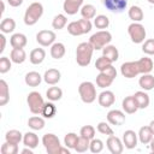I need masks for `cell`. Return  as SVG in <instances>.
<instances>
[{"label":"cell","instance_id":"6da1fadb","mask_svg":"<svg viewBox=\"0 0 154 154\" xmlns=\"http://www.w3.org/2000/svg\"><path fill=\"white\" fill-rule=\"evenodd\" d=\"M93 52L94 48L90 45V42H82L77 46L76 49V61L79 66L85 67L90 64L91 61V57H93Z\"/></svg>","mask_w":154,"mask_h":154},{"label":"cell","instance_id":"7a4b0ae2","mask_svg":"<svg viewBox=\"0 0 154 154\" xmlns=\"http://www.w3.org/2000/svg\"><path fill=\"white\" fill-rule=\"evenodd\" d=\"M42 14H43V6H42L41 2L35 1V2L30 4L26 7L25 13H24V23H25V25H29V26L35 25L38 22V19L42 17Z\"/></svg>","mask_w":154,"mask_h":154},{"label":"cell","instance_id":"3957f363","mask_svg":"<svg viewBox=\"0 0 154 154\" xmlns=\"http://www.w3.org/2000/svg\"><path fill=\"white\" fill-rule=\"evenodd\" d=\"M111 41H112V35L107 30H100V31L93 34L90 36V38H89V42L93 46L94 51L102 49L105 46L109 45Z\"/></svg>","mask_w":154,"mask_h":154},{"label":"cell","instance_id":"277c9868","mask_svg":"<svg viewBox=\"0 0 154 154\" xmlns=\"http://www.w3.org/2000/svg\"><path fill=\"white\" fill-rule=\"evenodd\" d=\"M78 93L81 96V100L84 103H91L96 100V88L94 85V83L85 81L82 82L78 87Z\"/></svg>","mask_w":154,"mask_h":154},{"label":"cell","instance_id":"5b68a950","mask_svg":"<svg viewBox=\"0 0 154 154\" xmlns=\"http://www.w3.org/2000/svg\"><path fill=\"white\" fill-rule=\"evenodd\" d=\"M26 102H28V106H29V109L31 113L34 114H41L42 112V108L45 106V101H43V97L41 96V94L38 91H31L28 94V97H26Z\"/></svg>","mask_w":154,"mask_h":154},{"label":"cell","instance_id":"8992f818","mask_svg":"<svg viewBox=\"0 0 154 154\" xmlns=\"http://www.w3.org/2000/svg\"><path fill=\"white\" fill-rule=\"evenodd\" d=\"M42 144L48 154H60L61 144L58 136L54 134H45L42 137Z\"/></svg>","mask_w":154,"mask_h":154},{"label":"cell","instance_id":"52a82bcc","mask_svg":"<svg viewBox=\"0 0 154 154\" xmlns=\"http://www.w3.org/2000/svg\"><path fill=\"white\" fill-rule=\"evenodd\" d=\"M128 34H129V36L134 43L144 42L146 35H147L144 26L138 22H134L128 26Z\"/></svg>","mask_w":154,"mask_h":154},{"label":"cell","instance_id":"ba28073f","mask_svg":"<svg viewBox=\"0 0 154 154\" xmlns=\"http://www.w3.org/2000/svg\"><path fill=\"white\" fill-rule=\"evenodd\" d=\"M36 41L43 47L52 46L55 41V32L52 30H41L36 34Z\"/></svg>","mask_w":154,"mask_h":154},{"label":"cell","instance_id":"9c48e42d","mask_svg":"<svg viewBox=\"0 0 154 154\" xmlns=\"http://www.w3.org/2000/svg\"><path fill=\"white\" fill-rule=\"evenodd\" d=\"M102 5L113 13H122L128 5V0H101Z\"/></svg>","mask_w":154,"mask_h":154},{"label":"cell","instance_id":"30bf717a","mask_svg":"<svg viewBox=\"0 0 154 154\" xmlns=\"http://www.w3.org/2000/svg\"><path fill=\"white\" fill-rule=\"evenodd\" d=\"M120 73L125 78H134L140 73L137 61H126L120 66Z\"/></svg>","mask_w":154,"mask_h":154},{"label":"cell","instance_id":"8fae6325","mask_svg":"<svg viewBox=\"0 0 154 154\" xmlns=\"http://www.w3.org/2000/svg\"><path fill=\"white\" fill-rule=\"evenodd\" d=\"M106 146L108 148V150L112 153V154H120L124 149V144H123V141L114 136V135H111L108 136L107 141H106Z\"/></svg>","mask_w":154,"mask_h":154},{"label":"cell","instance_id":"7c38bea8","mask_svg":"<svg viewBox=\"0 0 154 154\" xmlns=\"http://www.w3.org/2000/svg\"><path fill=\"white\" fill-rule=\"evenodd\" d=\"M107 122L112 125L120 126L125 123V113L119 109H111L107 113Z\"/></svg>","mask_w":154,"mask_h":154},{"label":"cell","instance_id":"4fadbf2b","mask_svg":"<svg viewBox=\"0 0 154 154\" xmlns=\"http://www.w3.org/2000/svg\"><path fill=\"white\" fill-rule=\"evenodd\" d=\"M82 6H83V0H65L64 4H63L64 11L69 16L76 14L77 11L81 10Z\"/></svg>","mask_w":154,"mask_h":154},{"label":"cell","instance_id":"5bb4252c","mask_svg":"<svg viewBox=\"0 0 154 154\" xmlns=\"http://www.w3.org/2000/svg\"><path fill=\"white\" fill-rule=\"evenodd\" d=\"M97 101L100 103V106L107 108V107H111L114 101H116V96H114V93L111 91V90H103L102 93H100L99 97H97Z\"/></svg>","mask_w":154,"mask_h":154},{"label":"cell","instance_id":"9a60e30c","mask_svg":"<svg viewBox=\"0 0 154 154\" xmlns=\"http://www.w3.org/2000/svg\"><path fill=\"white\" fill-rule=\"evenodd\" d=\"M137 134L132 130H126L123 134V144L128 149H132L137 146Z\"/></svg>","mask_w":154,"mask_h":154},{"label":"cell","instance_id":"2e32d148","mask_svg":"<svg viewBox=\"0 0 154 154\" xmlns=\"http://www.w3.org/2000/svg\"><path fill=\"white\" fill-rule=\"evenodd\" d=\"M60 71L57 69H48L43 75V81L49 85H55L60 81Z\"/></svg>","mask_w":154,"mask_h":154},{"label":"cell","instance_id":"e0dca14e","mask_svg":"<svg viewBox=\"0 0 154 154\" xmlns=\"http://www.w3.org/2000/svg\"><path fill=\"white\" fill-rule=\"evenodd\" d=\"M122 107H123L124 112L128 113V114H132V113H135V112L138 109V106H137V103H136V100H135L134 95L126 96L125 99H123Z\"/></svg>","mask_w":154,"mask_h":154},{"label":"cell","instance_id":"ac0fdd59","mask_svg":"<svg viewBox=\"0 0 154 154\" xmlns=\"http://www.w3.org/2000/svg\"><path fill=\"white\" fill-rule=\"evenodd\" d=\"M10 43L13 48H24L28 43V38L22 32H16L11 36L10 38Z\"/></svg>","mask_w":154,"mask_h":154},{"label":"cell","instance_id":"d6986e66","mask_svg":"<svg viewBox=\"0 0 154 154\" xmlns=\"http://www.w3.org/2000/svg\"><path fill=\"white\" fill-rule=\"evenodd\" d=\"M102 55L106 57V58L113 64L114 61L118 60V58H119V52H118V48H117L116 46H113V45H107V46H105V47L102 48Z\"/></svg>","mask_w":154,"mask_h":154},{"label":"cell","instance_id":"ffe728a7","mask_svg":"<svg viewBox=\"0 0 154 154\" xmlns=\"http://www.w3.org/2000/svg\"><path fill=\"white\" fill-rule=\"evenodd\" d=\"M46 58V52L43 48H35L30 52V55H29V59H30V63L34 64V65H40Z\"/></svg>","mask_w":154,"mask_h":154},{"label":"cell","instance_id":"44dd1931","mask_svg":"<svg viewBox=\"0 0 154 154\" xmlns=\"http://www.w3.org/2000/svg\"><path fill=\"white\" fill-rule=\"evenodd\" d=\"M134 97L136 100V103H137L138 108L143 109V108H147L149 106L150 99H149V95L146 91H136L134 94Z\"/></svg>","mask_w":154,"mask_h":154},{"label":"cell","instance_id":"7402d4cb","mask_svg":"<svg viewBox=\"0 0 154 154\" xmlns=\"http://www.w3.org/2000/svg\"><path fill=\"white\" fill-rule=\"evenodd\" d=\"M137 65H138L140 73H142V75L143 73H150V71L154 69L153 61L148 57H144V58H141L140 60H137Z\"/></svg>","mask_w":154,"mask_h":154},{"label":"cell","instance_id":"603a6c76","mask_svg":"<svg viewBox=\"0 0 154 154\" xmlns=\"http://www.w3.org/2000/svg\"><path fill=\"white\" fill-rule=\"evenodd\" d=\"M24 81H25V84L29 87H37L42 81V76L36 71H30L25 75Z\"/></svg>","mask_w":154,"mask_h":154},{"label":"cell","instance_id":"cb8c5ba5","mask_svg":"<svg viewBox=\"0 0 154 154\" xmlns=\"http://www.w3.org/2000/svg\"><path fill=\"white\" fill-rule=\"evenodd\" d=\"M137 136H138V140H140V142H141L142 144H148V143H150L152 138L154 137V135H153V132H152L149 125H148V126H142V128L140 129Z\"/></svg>","mask_w":154,"mask_h":154},{"label":"cell","instance_id":"d4e9b609","mask_svg":"<svg viewBox=\"0 0 154 154\" xmlns=\"http://www.w3.org/2000/svg\"><path fill=\"white\" fill-rule=\"evenodd\" d=\"M138 84L143 90H152L154 88V76L150 73H143L138 79Z\"/></svg>","mask_w":154,"mask_h":154},{"label":"cell","instance_id":"484cf974","mask_svg":"<svg viewBox=\"0 0 154 154\" xmlns=\"http://www.w3.org/2000/svg\"><path fill=\"white\" fill-rule=\"evenodd\" d=\"M23 143H24L25 147H29V148L34 149V148H36L38 146V137H37V135L35 132L28 131V132H25L23 135Z\"/></svg>","mask_w":154,"mask_h":154},{"label":"cell","instance_id":"4316f807","mask_svg":"<svg viewBox=\"0 0 154 154\" xmlns=\"http://www.w3.org/2000/svg\"><path fill=\"white\" fill-rule=\"evenodd\" d=\"M10 59L14 64H22L26 59V53L23 48H13L10 53Z\"/></svg>","mask_w":154,"mask_h":154},{"label":"cell","instance_id":"83f0119b","mask_svg":"<svg viewBox=\"0 0 154 154\" xmlns=\"http://www.w3.org/2000/svg\"><path fill=\"white\" fill-rule=\"evenodd\" d=\"M65 52H66L65 46L61 42H54L51 46V55L54 59H61L65 55Z\"/></svg>","mask_w":154,"mask_h":154},{"label":"cell","instance_id":"f1b7e54d","mask_svg":"<svg viewBox=\"0 0 154 154\" xmlns=\"http://www.w3.org/2000/svg\"><path fill=\"white\" fill-rule=\"evenodd\" d=\"M10 100V90L5 79L0 81V106H5Z\"/></svg>","mask_w":154,"mask_h":154},{"label":"cell","instance_id":"f546056e","mask_svg":"<svg viewBox=\"0 0 154 154\" xmlns=\"http://www.w3.org/2000/svg\"><path fill=\"white\" fill-rule=\"evenodd\" d=\"M128 14H129V18H130L132 22H138V23H140V22L143 19V17H144L142 8H141L140 6H136V5H134V6H131V7L129 8Z\"/></svg>","mask_w":154,"mask_h":154},{"label":"cell","instance_id":"4dcf8cb0","mask_svg":"<svg viewBox=\"0 0 154 154\" xmlns=\"http://www.w3.org/2000/svg\"><path fill=\"white\" fill-rule=\"evenodd\" d=\"M16 29V22L13 18H4L0 23V30L2 34H10Z\"/></svg>","mask_w":154,"mask_h":154},{"label":"cell","instance_id":"1f68e13d","mask_svg":"<svg viewBox=\"0 0 154 154\" xmlns=\"http://www.w3.org/2000/svg\"><path fill=\"white\" fill-rule=\"evenodd\" d=\"M5 140L10 143H14V144H19L20 141H23V135L20 131L18 130H8L5 135Z\"/></svg>","mask_w":154,"mask_h":154},{"label":"cell","instance_id":"d6a6232c","mask_svg":"<svg viewBox=\"0 0 154 154\" xmlns=\"http://www.w3.org/2000/svg\"><path fill=\"white\" fill-rule=\"evenodd\" d=\"M81 14L83 18L85 19H93L96 17V8L94 5L91 4H87V5H83L81 7Z\"/></svg>","mask_w":154,"mask_h":154},{"label":"cell","instance_id":"836d02e7","mask_svg":"<svg viewBox=\"0 0 154 154\" xmlns=\"http://www.w3.org/2000/svg\"><path fill=\"white\" fill-rule=\"evenodd\" d=\"M112 83H113V78L109 77L108 75L103 73V72H100V73L96 76V84H97V87H100V88H107V87H109Z\"/></svg>","mask_w":154,"mask_h":154},{"label":"cell","instance_id":"e575fe53","mask_svg":"<svg viewBox=\"0 0 154 154\" xmlns=\"http://www.w3.org/2000/svg\"><path fill=\"white\" fill-rule=\"evenodd\" d=\"M46 96L48 100L51 101H58L61 99L63 96V90L59 87H51L48 88V90L46 91Z\"/></svg>","mask_w":154,"mask_h":154},{"label":"cell","instance_id":"d590c367","mask_svg":"<svg viewBox=\"0 0 154 154\" xmlns=\"http://www.w3.org/2000/svg\"><path fill=\"white\" fill-rule=\"evenodd\" d=\"M28 125L32 130H42L45 128V119L41 117H37V116H34V117L29 118Z\"/></svg>","mask_w":154,"mask_h":154},{"label":"cell","instance_id":"8d00e7d4","mask_svg":"<svg viewBox=\"0 0 154 154\" xmlns=\"http://www.w3.org/2000/svg\"><path fill=\"white\" fill-rule=\"evenodd\" d=\"M66 23H67L66 16L59 13V14H57V16L53 18V20H52V26H53V29H55V30H61V29L66 25Z\"/></svg>","mask_w":154,"mask_h":154},{"label":"cell","instance_id":"74e56055","mask_svg":"<svg viewBox=\"0 0 154 154\" xmlns=\"http://www.w3.org/2000/svg\"><path fill=\"white\" fill-rule=\"evenodd\" d=\"M78 138H79V136H77L75 132H69L64 137V144L69 149H75V147H76V144L78 142Z\"/></svg>","mask_w":154,"mask_h":154},{"label":"cell","instance_id":"f35d334b","mask_svg":"<svg viewBox=\"0 0 154 154\" xmlns=\"http://www.w3.org/2000/svg\"><path fill=\"white\" fill-rule=\"evenodd\" d=\"M89 146H90V140L87 138V137H83V136H79L78 138V142L75 147V150L77 153H84L89 149Z\"/></svg>","mask_w":154,"mask_h":154},{"label":"cell","instance_id":"ab89813d","mask_svg":"<svg viewBox=\"0 0 154 154\" xmlns=\"http://www.w3.org/2000/svg\"><path fill=\"white\" fill-rule=\"evenodd\" d=\"M94 25L97 28V29H107L108 25H109V19L108 17H106L105 14H99L94 18Z\"/></svg>","mask_w":154,"mask_h":154},{"label":"cell","instance_id":"60d3db41","mask_svg":"<svg viewBox=\"0 0 154 154\" xmlns=\"http://www.w3.org/2000/svg\"><path fill=\"white\" fill-rule=\"evenodd\" d=\"M67 31L72 36H81V35H83V30H82L81 24H79L78 20H75V22L69 23L67 24Z\"/></svg>","mask_w":154,"mask_h":154},{"label":"cell","instance_id":"b9f144b4","mask_svg":"<svg viewBox=\"0 0 154 154\" xmlns=\"http://www.w3.org/2000/svg\"><path fill=\"white\" fill-rule=\"evenodd\" d=\"M57 113V107L54 106V103L52 102H46L43 108H42V112L41 114L45 117V118H53Z\"/></svg>","mask_w":154,"mask_h":154},{"label":"cell","instance_id":"7bdbcfd3","mask_svg":"<svg viewBox=\"0 0 154 154\" xmlns=\"http://www.w3.org/2000/svg\"><path fill=\"white\" fill-rule=\"evenodd\" d=\"M1 153L2 154H17L18 153V144L10 143V142L6 141L1 146Z\"/></svg>","mask_w":154,"mask_h":154},{"label":"cell","instance_id":"ee69618b","mask_svg":"<svg viewBox=\"0 0 154 154\" xmlns=\"http://www.w3.org/2000/svg\"><path fill=\"white\" fill-rule=\"evenodd\" d=\"M102 149H103V142L101 141V140H99V138H93V140H90V146H89V150L91 152V153H100V152H102Z\"/></svg>","mask_w":154,"mask_h":154},{"label":"cell","instance_id":"f6af8a7d","mask_svg":"<svg viewBox=\"0 0 154 154\" xmlns=\"http://www.w3.org/2000/svg\"><path fill=\"white\" fill-rule=\"evenodd\" d=\"M79 135L83 136V137H87V138H89V140H93L94 136H95V129H94V126H91V125H84V126L81 128Z\"/></svg>","mask_w":154,"mask_h":154},{"label":"cell","instance_id":"bcb514c9","mask_svg":"<svg viewBox=\"0 0 154 154\" xmlns=\"http://www.w3.org/2000/svg\"><path fill=\"white\" fill-rule=\"evenodd\" d=\"M109 65H112V63L106 58V57H100V58H97L96 59V61H95V67L101 72V71H103L107 66H109Z\"/></svg>","mask_w":154,"mask_h":154},{"label":"cell","instance_id":"7dc6e473","mask_svg":"<svg viewBox=\"0 0 154 154\" xmlns=\"http://www.w3.org/2000/svg\"><path fill=\"white\" fill-rule=\"evenodd\" d=\"M142 51L148 55H154V38L146 40L142 45Z\"/></svg>","mask_w":154,"mask_h":154},{"label":"cell","instance_id":"c3c4849f","mask_svg":"<svg viewBox=\"0 0 154 154\" xmlns=\"http://www.w3.org/2000/svg\"><path fill=\"white\" fill-rule=\"evenodd\" d=\"M96 129H97V131H99L100 134H102V135H107V136L113 135V130H112V128H111L106 122H100V123L97 124Z\"/></svg>","mask_w":154,"mask_h":154},{"label":"cell","instance_id":"681fc988","mask_svg":"<svg viewBox=\"0 0 154 154\" xmlns=\"http://www.w3.org/2000/svg\"><path fill=\"white\" fill-rule=\"evenodd\" d=\"M11 59L7 57H1L0 58V73H6L11 70Z\"/></svg>","mask_w":154,"mask_h":154},{"label":"cell","instance_id":"f907efd6","mask_svg":"<svg viewBox=\"0 0 154 154\" xmlns=\"http://www.w3.org/2000/svg\"><path fill=\"white\" fill-rule=\"evenodd\" d=\"M78 22H79V24H81V28H82V30H83V34H87V32H89V31L91 30L93 24H91L90 19L82 18V19H79Z\"/></svg>","mask_w":154,"mask_h":154},{"label":"cell","instance_id":"816d5d0a","mask_svg":"<svg viewBox=\"0 0 154 154\" xmlns=\"http://www.w3.org/2000/svg\"><path fill=\"white\" fill-rule=\"evenodd\" d=\"M101 72H103V73H106V75H108L109 77H112L113 79L117 77V70H116V67L113 66V65H109V66H107L103 71H101Z\"/></svg>","mask_w":154,"mask_h":154},{"label":"cell","instance_id":"f5cc1de1","mask_svg":"<svg viewBox=\"0 0 154 154\" xmlns=\"http://www.w3.org/2000/svg\"><path fill=\"white\" fill-rule=\"evenodd\" d=\"M7 2H8L10 6H12V7H18V6L22 5L23 0H7Z\"/></svg>","mask_w":154,"mask_h":154},{"label":"cell","instance_id":"db71d44e","mask_svg":"<svg viewBox=\"0 0 154 154\" xmlns=\"http://www.w3.org/2000/svg\"><path fill=\"white\" fill-rule=\"evenodd\" d=\"M0 41H1V47H0V53H2L5 51V46H6V37L4 36V34L0 35Z\"/></svg>","mask_w":154,"mask_h":154},{"label":"cell","instance_id":"11a10c76","mask_svg":"<svg viewBox=\"0 0 154 154\" xmlns=\"http://www.w3.org/2000/svg\"><path fill=\"white\" fill-rule=\"evenodd\" d=\"M22 153H23V154H32V149L29 148V147H26V148H24V149L22 150Z\"/></svg>","mask_w":154,"mask_h":154},{"label":"cell","instance_id":"9f6ffc18","mask_svg":"<svg viewBox=\"0 0 154 154\" xmlns=\"http://www.w3.org/2000/svg\"><path fill=\"white\" fill-rule=\"evenodd\" d=\"M149 144H150V150L154 153V137L152 138V141H150V143H149Z\"/></svg>","mask_w":154,"mask_h":154},{"label":"cell","instance_id":"6f0895ef","mask_svg":"<svg viewBox=\"0 0 154 154\" xmlns=\"http://www.w3.org/2000/svg\"><path fill=\"white\" fill-rule=\"evenodd\" d=\"M149 128H150V130H152V132H153V135H154V120H152V122H150Z\"/></svg>","mask_w":154,"mask_h":154},{"label":"cell","instance_id":"680465c9","mask_svg":"<svg viewBox=\"0 0 154 154\" xmlns=\"http://www.w3.org/2000/svg\"><path fill=\"white\" fill-rule=\"evenodd\" d=\"M5 12V4H4V1H1V11H0V13L2 14Z\"/></svg>","mask_w":154,"mask_h":154},{"label":"cell","instance_id":"91938a15","mask_svg":"<svg viewBox=\"0 0 154 154\" xmlns=\"http://www.w3.org/2000/svg\"><path fill=\"white\" fill-rule=\"evenodd\" d=\"M148 2H149V4H153V5H154V0H148Z\"/></svg>","mask_w":154,"mask_h":154}]
</instances>
